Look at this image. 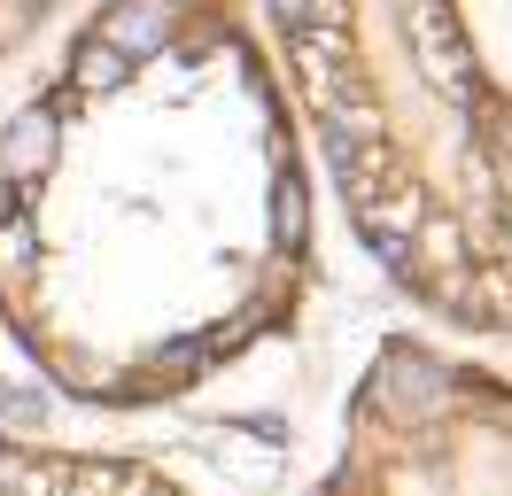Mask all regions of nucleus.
I'll list each match as a JSON object with an SVG mask.
<instances>
[{
  "mask_svg": "<svg viewBox=\"0 0 512 496\" xmlns=\"http://www.w3.org/2000/svg\"><path fill=\"white\" fill-rule=\"evenodd\" d=\"M505 217H512V210H505Z\"/></svg>",
  "mask_w": 512,
  "mask_h": 496,
  "instance_id": "obj_10",
  "label": "nucleus"
},
{
  "mask_svg": "<svg viewBox=\"0 0 512 496\" xmlns=\"http://www.w3.org/2000/svg\"><path fill=\"white\" fill-rule=\"evenodd\" d=\"M0 419H39V396H24V388H0Z\"/></svg>",
  "mask_w": 512,
  "mask_h": 496,
  "instance_id": "obj_9",
  "label": "nucleus"
},
{
  "mask_svg": "<svg viewBox=\"0 0 512 496\" xmlns=\"http://www.w3.org/2000/svg\"><path fill=\"white\" fill-rule=\"evenodd\" d=\"M24 264H32V225L24 217H0V279L24 272Z\"/></svg>",
  "mask_w": 512,
  "mask_h": 496,
  "instance_id": "obj_7",
  "label": "nucleus"
},
{
  "mask_svg": "<svg viewBox=\"0 0 512 496\" xmlns=\"http://www.w3.org/2000/svg\"><path fill=\"white\" fill-rule=\"evenodd\" d=\"M365 241L381 256V272H404V264H412V241H404V233H365Z\"/></svg>",
  "mask_w": 512,
  "mask_h": 496,
  "instance_id": "obj_8",
  "label": "nucleus"
},
{
  "mask_svg": "<svg viewBox=\"0 0 512 496\" xmlns=\"http://www.w3.org/2000/svg\"><path fill=\"white\" fill-rule=\"evenodd\" d=\"M55 140H63L55 109H24V117L8 124V179H39L55 163Z\"/></svg>",
  "mask_w": 512,
  "mask_h": 496,
  "instance_id": "obj_3",
  "label": "nucleus"
},
{
  "mask_svg": "<svg viewBox=\"0 0 512 496\" xmlns=\"http://www.w3.org/2000/svg\"><path fill=\"white\" fill-rule=\"evenodd\" d=\"M272 16L288 24V39H303V31L334 24V0H272Z\"/></svg>",
  "mask_w": 512,
  "mask_h": 496,
  "instance_id": "obj_6",
  "label": "nucleus"
},
{
  "mask_svg": "<svg viewBox=\"0 0 512 496\" xmlns=\"http://www.w3.org/2000/svg\"><path fill=\"white\" fill-rule=\"evenodd\" d=\"M303 233H311V194H303L295 171H280V179H272V241L303 248Z\"/></svg>",
  "mask_w": 512,
  "mask_h": 496,
  "instance_id": "obj_4",
  "label": "nucleus"
},
{
  "mask_svg": "<svg viewBox=\"0 0 512 496\" xmlns=\"http://www.w3.org/2000/svg\"><path fill=\"white\" fill-rule=\"evenodd\" d=\"M125 78H132V62L117 55L109 39H86V47H78V86L86 93H117Z\"/></svg>",
  "mask_w": 512,
  "mask_h": 496,
  "instance_id": "obj_5",
  "label": "nucleus"
},
{
  "mask_svg": "<svg viewBox=\"0 0 512 496\" xmlns=\"http://www.w3.org/2000/svg\"><path fill=\"white\" fill-rule=\"evenodd\" d=\"M404 31H412L419 70H427L450 101H474V86H481V78H474V55H466V39H458V24H450L443 0H404Z\"/></svg>",
  "mask_w": 512,
  "mask_h": 496,
  "instance_id": "obj_1",
  "label": "nucleus"
},
{
  "mask_svg": "<svg viewBox=\"0 0 512 496\" xmlns=\"http://www.w3.org/2000/svg\"><path fill=\"white\" fill-rule=\"evenodd\" d=\"M171 31H179V0H117L94 39H109L125 62H140V55H163Z\"/></svg>",
  "mask_w": 512,
  "mask_h": 496,
  "instance_id": "obj_2",
  "label": "nucleus"
}]
</instances>
